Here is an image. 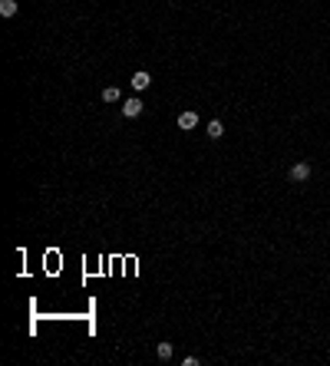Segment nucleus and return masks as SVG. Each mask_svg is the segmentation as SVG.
Segmentation results:
<instances>
[{
    "label": "nucleus",
    "mask_w": 330,
    "mask_h": 366,
    "mask_svg": "<svg viewBox=\"0 0 330 366\" xmlns=\"http://www.w3.org/2000/svg\"><path fill=\"white\" fill-rule=\"evenodd\" d=\"M195 125H198V112H192V109H185L179 116V129H185V132H192Z\"/></svg>",
    "instance_id": "f257e3e1"
},
{
    "label": "nucleus",
    "mask_w": 330,
    "mask_h": 366,
    "mask_svg": "<svg viewBox=\"0 0 330 366\" xmlns=\"http://www.w3.org/2000/svg\"><path fill=\"white\" fill-rule=\"evenodd\" d=\"M142 109H145L142 99H125V102H122V116H125V119H136Z\"/></svg>",
    "instance_id": "f03ea898"
},
{
    "label": "nucleus",
    "mask_w": 330,
    "mask_h": 366,
    "mask_svg": "<svg viewBox=\"0 0 330 366\" xmlns=\"http://www.w3.org/2000/svg\"><path fill=\"white\" fill-rule=\"evenodd\" d=\"M311 178V165L307 162H297V165L291 168V181H307Z\"/></svg>",
    "instance_id": "7ed1b4c3"
},
{
    "label": "nucleus",
    "mask_w": 330,
    "mask_h": 366,
    "mask_svg": "<svg viewBox=\"0 0 330 366\" xmlns=\"http://www.w3.org/2000/svg\"><path fill=\"white\" fill-rule=\"evenodd\" d=\"M149 83H152V76L145 73V69H139V73L132 76V86H136V89H145V86H149Z\"/></svg>",
    "instance_id": "20e7f679"
},
{
    "label": "nucleus",
    "mask_w": 330,
    "mask_h": 366,
    "mask_svg": "<svg viewBox=\"0 0 330 366\" xmlns=\"http://www.w3.org/2000/svg\"><path fill=\"white\" fill-rule=\"evenodd\" d=\"M0 13H4V17H13V13H17V0H0Z\"/></svg>",
    "instance_id": "39448f33"
},
{
    "label": "nucleus",
    "mask_w": 330,
    "mask_h": 366,
    "mask_svg": "<svg viewBox=\"0 0 330 366\" xmlns=\"http://www.w3.org/2000/svg\"><path fill=\"white\" fill-rule=\"evenodd\" d=\"M208 136H212V139H221V136H224V125L218 122V119H215V122H208Z\"/></svg>",
    "instance_id": "423d86ee"
},
{
    "label": "nucleus",
    "mask_w": 330,
    "mask_h": 366,
    "mask_svg": "<svg viewBox=\"0 0 330 366\" xmlns=\"http://www.w3.org/2000/svg\"><path fill=\"white\" fill-rule=\"evenodd\" d=\"M172 353H175L172 343H159V360H172Z\"/></svg>",
    "instance_id": "0eeeda50"
},
{
    "label": "nucleus",
    "mask_w": 330,
    "mask_h": 366,
    "mask_svg": "<svg viewBox=\"0 0 330 366\" xmlns=\"http://www.w3.org/2000/svg\"><path fill=\"white\" fill-rule=\"evenodd\" d=\"M103 99H106V102H116V99H119V89H116V86H106V89H103Z\"/></svg>",
    "instance_id": "6e6552de"
}]
</instances>
